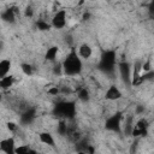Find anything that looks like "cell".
Segmentation results:
<instances>
[{"instance_id":"cell-25","label":"cell","mask_w":154,"mask_h":154,"mask_svg":"<svg viewBox=\"0 0 154 154\" xmlns=\"http://www.w3.org/2000/svg\"><path fill=\"white\" fill-rule=\"evenodd\" d=\"M59 93H60V88H58V87H51V88H48V94L52 95V96H57Z\"/></svg>"},{"instance_id":"cell-22","label":"cell","mask_w":154,"mask_h":154,"mask_svg":"<svg viewBox=\"0 0 154 154\" xmlns=\"http://www.w3.org/2000/svg\"><path fill=\"white\" fill-rule=\"evenodd\" d=\"M20 69H22V71L24 72V75H26V76H31V75H32V66H31L30 64L23 63V64L20 65Z\"/></svg>"},{"instance_id":"cell-12","label":"cell","mask_w":154,"mask_h":154,"mask_svg":"<svg viewBox=\"0 0 154 154\" xmlns=\"http://www.w3.org/2000/svg\"><path fill=\"white\" fill-rule=\"evenodd\" d=\"M93 54V48L88 45V43H83L79 46L78 48V55L83 59H89Z\"/></svg>"},{"instance_id":"cell-13","label":"cell","mask_w":154,"mask_h":154,"mask_svg":"<svg viewBox=\"0 0 154 154\" xmlns=\"http://www.w3.org/2000/svg\"><path fill=\"white\" fill-rule=\"evenodd\" d=\"M58 53H59V48H58L57 46H52V47H49V48L46 51L45 59L48 60V61H55Z\"/></svg>"},{"instance_id":"cell-4","label":"cell","mask_w":154,"mask_h":154,"mask_svg":"<svg viewBox=\"0 0 154 154\" xmlns=\"http://www.w3.org/2000/svg\"><path fill=\"white\" fill-rule=\"evenodd\" d=\"M122 120H123V113L122 112H117L113 116L108 117L106 119L105 123V128L109 131H114V132H119L122 129Z\"/></svg>"},{"instance_id":"cell-19","label":"cell","mask_w":154,"mask_h":154,"mask_svg":"<svg viewBox=\"0 0 154 154\" xmlns=\"http://www.w3.org/2000/svg\"><path fill=\"white\" fill-rule=\"evenodd\" d=\"M36 26H37V29L41 30V31H48V30H51V26H52V25H51L49 23L42 20V19H38V20L36 22Z\"/></svg>"},{"instance_id":"cell-11","label":"cell","mask_w":154,"mask_h":154,"mask_svg":"<svg viewBox=\"0 0 154 154\" xmlns=\"http://www.w3.org/2000/svg\"><path fill=\"white\" fill-rule=\"evenodd\" d=\"M105 97H106V100L116 101V100H118V99L122 97V91L118 89V87H116V85H111V87L106 90Z\"/></svg>"},{"instance_id":"cell-23","label":"cell","mask_w":154,"mask_h":154,"mask_svg":"<svg viewBox=\"0 0 154 154\" xmlns=\"http://www.w3.org/2000/svg\"><path fill=\"white\" fill-rule=\"evenodd\" d=\"M135 126L138 128V129H148V126H149V122H148L146 118H141L140 120H137V123H136Z\"/></svg>"},{"instance_id":"cell-6","label":"cell","mask_w":154,"mask_h":154,"mask_svg":"<svg viewBox=\"0 0 154 154\" xmlns=\"http://www.w3.org/2000/svg\"><path fill=\"white\" fill-rule=\"evenodd\" d=\"M18 7H16V6H12V7H8V8H6L4 12H1V14H0V17H1V19L5 22V23H8V24H13L14 22H16V17H17V14H18Z\"/></svg>"},{"instance_id":"cell-32","label":"cell","mask_w":154,"mask_h":154,"mask_svg":"<svg viewBox=\"0 0 154 154\" xmlns=\"http://www.w3.org/2000/svg\"><path fill=\"white\" fill-rule=\"evenodd\" d=\"M2 48H4V43H2L1 41H0V52L2 51Z\"/></svg>"},{"instance_id":"cell-24","label":"cell","mask_w":154,"mask_h":154,"mask_svg":"<svg viewBox=\"0 0 154 154\" xmlns=\"http://www.w3.org/2000/svg\"><path fill=\"white\" fill-rule=\"evenodd\" d=\"M24 16H25L26 18H31V17L34 16V10H32V7H31L30 5L25 7V10H24Z\"/></svg>"},{"instance_id":"cell-16","label":"cell","mask_w":154,"mask_h":154,"mask_svg":"<svg viewBox=\"0 0 154 154\" xmlns=\"http://www.w3.org/2000/svg\"><path fill=\"white\" fill-rule=\"evenodd\" d=\"M10 69H11V61L8 59L0 60V78L6 76V75H8Z\"/></svg>"},{"instance_id":"cell-17","label":"cell","mask_w":154,"mask_h":154,"mask_svg":"<svg viewBox=\"0 0 154 154\" xmlns=\"http://www.w3.org/2000/svg\"><path fill=\"white\" fill-rule=\"evenodd\" d=\"M77 97H78V100L82 101V102H88V101L90 100V93H89V90H88L87 88L82 87V88H79L78 91H77Z\"/></svg>"},{"instance_id":"cell-30","label":"cell","mask_w":154,"mask_h":154,"mask_svg":"<svg viewBox=\"0 0 154 154\" xmlns=\"http://www.w3.org/2000/svg\"><path fill=\"white\" fill-rule=\"evenodd\" d=\"M153 5H154V2H153V1H150V4H149V6H148V11H149V14H150V17L153 16V12H154V8H153Z\"/></svg>"},{"instance_id":"cell-2","label":"cell","mask_w":154,"mask_h":154,"mask_svg":"<svg viewBox=\"0 0 154 154\" xmlns=\"http://www.w3.org/2000/svg\"><path fill=\"white\" fill-rule=\"evenodd\" d=\"M99 70L105 75H113L116 70V53L113 51H105L99 61Z\"/></svg>"},{"instance_id":"cell-15","label":"cell","mask_w":154,"mask_h":154,"mask_svg":"<svg viewBox=\"0 0 154 154\" xmlns=\"http://www.w3.org/2000/svg\"><path fill=\"white\" fill-rule=\"evenodd\" d=\"M13 82H14L13 76L6 75V76H4V77L0 78V88L1 89H8L10 87H12Z\"/></svg>"},{"instance_id":"cell-21","label":"cell","mask_w":154,"mask_h":154,"mask_svg":"<svg viewBox=\"0 0 154 154\" xmlns=\"http://www.w3.org/2000/svg\"><path fill=\"white\" fill-rule=\"evenodd\" d=\"M52 71H53V75L55 76H61L64 73L63 71V64L61 63H55L54 66L52 67Z\"/></svg>"},{"instance_id":"cell-1","label":"cell","mask_w":154,"mask_h":154,"mask_svg":"<svg viewBox=\"0 0 154 154\" xmlns=\"http://www.w3.org/2000/svg\"><path fill=\"white\" fill-rule=\"evenodd\" d=\"M61 64L63 71L66 76H77L82 71V60L75 49H71Z\"/></svg>"},{"instance_id":"cell-9","label":"cell","mask_w":154,"mask_h":154,"mask_svg":"<svg viewBox=\"0 0 154 154\" xmlns=\"http://www.w3.org/2000/svg\"><path fill=\"white\" fill-rule=\"evenodd\" d=\"M134 129V116L131 114H128L125 118H124V122L122 124V129L123 130V134L125 136H131V131Z\"/></svg>"},{"instance_id":"cell-7","label":"cell","mask_w":154,"mask_h":154,"mask_svg":"<svg viewBox=\"0 0 154 154\" xmlns=\"http://www.w3.org/2000/svg\"><path fill=\"white\" fill-rule=\"evenodd\" d=\"M66 25V11H58L52 18V26L55 29H63Z\"/></svg>"},{"instance_id":"cell-29","label":"cell","mask_w":154,"mask_h":154,"mask_svg":"<svg viewBox=\"0 0 154 154\" xmlns=\"http://www.w3.org/2000/svg\"><path fill=\"white\" fill-rule=\"evenodd\" d=\"M90 17H91L90 12H84V13H83L82 19H83V20H89V19H90Z\"/></svg>"},{"instance_id":"cell-27","label":"cell","mask_w":154,"mask_h":154,"mask_svg":"<svg viewBox=\"0 0 154 154\" xmlns=\"http://www.w3.org/2000/svg\"><path fill=\"white\" fill-rule=\"evenodd\" d=\"M144 109H146V107L140 103V105H137V106L135 107V113H136V114H142V113H144Z\"/></svg>"},{"instance_id":"cell-5","label":"cell","mask_w":154,"mask_h":154,"mask_svg":"<svg viewBox=\"0 0 154 154\" xmlns=\"http://www.w3.org/2000/svg\"><path fill=\"white\" fill-rule=\"evenodd\" d=\"M119 75L125 87H131V65L128 61H120L118 64Z\"/></svg>"},{"instance_id":"cell-28","label":"cell","mask_w":154,"mask_h":154,"mask_svg":"<svg viewBox=\"0 0 154 154\" xmlns=\"http://www.w3.org/2000/svg\"><path fill=\"white\" fill-rule=\"evenodd\" d=\"M6 128H7L10 131H16V130H17V124L13 123V122H8V123L6 124Z\"/></svg>"},{"instance_id":"cell-10","label":"cell","mask_w":154,"mask_h":154,"mask_svg":"<svg viewBox=\"0 0 154 154\" xmlns=\"http://www.w3.org/2000/svg\"><path fill=\"white\" fill-rule=\"evenodd\" d=\"M0 150L6 154L14 153V140L12 137H8V138L0 141Z\"/></svg>"},{"instance_id":"cell-18","label":"cell","mask_w":154,"mask_h":154,"mask_svg":"<svg viewBox=\"0 0 154 154\" xmlns=\"http://www.w3.org/2000/svg\"><path fill=\"white\" fill-rule=\"evenodd\" d=\"M57 131H58V134L61 135V136H65V135H69V134H70V129H69V125H67V123L65 122V119H63V120L59 122L58 128H57Z\"/></svg>"},{"instance_id":"cell-31","label":"cell","mask_w":154,"mask_h":154,"mask_svg":"<svg viewBox=\"0 0 154 154\" xmlns=\"http://www.w3.org/2000/svg\"><path fill=\"white\" fill-rule=\"evenodd\" d=\"M136 148H137V140H136V142H134V143H132V146H131V149H130V152H131V153L136 152Z\"/></svg>"},{"instance_id":"cell-8","label":"cell","mask_w":154,"mask_h":154,"mask_svg":"<svg viewBox=\"0 0 154 154\" xmlns=\"http://www.w3.org/2000/svg\"><path fill=\"white\" fill-rule=\"evenodd\" d=\"M35 118H36V109L32 107H29L20 114L19 122L22 125H29L35 120Z\"/></svg>"},{"instance_id":"cell-20","label":"cell","mask_w":154,"mask_h":154,"mask_svg":"<svg viewBox=\"0 0 154 154\" xmlns=\"http://www.w3.org/2000/svg\"><path fill=\"white\" fill-rule=\"evenodd\" d=\"M14 153L16 154H28V153H36V152L30 149L29 146H19L18 148L14 147Z\"/></svg>"},{"instance_id":"cell-33","label":"cell","mask_w":154,"mask_h":154,"mask_svg":"<svg viewBox=\"0 0 154 154\" xmlns=\"http://www.w3.org/2000/svg\"><path fill=\"white\" fill-rule=\"evenodd\" d=\"M1 1H7V0H1Z\"/></svg>"},{"instance_id":"cell-14","label":"cell","mask_w":154,"mask_h":154,"mask_svg":"<svg viewBox=\"0 0 154 154\" xmlns=\"http://www.w3.org/2000/svg\"><path fill=\"white\" fill-rule=\"evenodd\" d=\"M38 138H40V141H41L42 143H45V144H47V146H51V147L54 146V138H53V136H52L49 132H46V131L40 132V134H38Z\"/></svg>"},{"instance_id":"cell-3","label":"cell","mask_w":154,"mask_h":154,"mask_svg":"<svg viewBox=\"0 0 154 154\" xmlns=\"http://www.w3.org/2000/svg\"><path fill=\"white\" fill-rule=\"evenodd\" d=\"M53 113L63 119H72L76 114V105L73 101H60L54 106Z\"/></svg>"},{"instance_id":"cell-26","label":"cell","mask_w":154,"mask_h":154,"mask_svg":"<svg viewBox=\"0 0 154 154\" xmlns=\"http://www.w3.org/2000/svg\"><path fill=\"white\" fill-rule=\"evenodd\" d=\"M152 70V64H150V60H147L146 63H142V71L143 72H148Z\"/></svg>"}]
</instances>
